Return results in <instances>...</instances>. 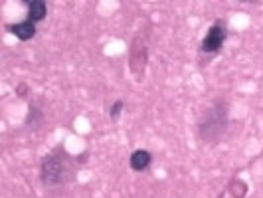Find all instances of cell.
<instances>
[{
	"mask_svg": "<svg viewBox=\"0 0 263 198\" xmlns=\"http://www.w3.org/2000/svg\"><path fill=\"white\" fill-rule=\"evenodd\" d=\"M26 89H28V85H26V83H20V85L16 87V93H18L20 97H26Z\"/></svg>",
	"mask_w": 263,
	"mask_h": 198,
	"instance_id": "30bf717a",
	"label": "cell"
},
{
	"mask_svg": "<svg viewBox=\"0 0 263 198\" xmlns=\"http://www.w3.org/2000/svg\"><path fill=\"white\" fill-rule=\"evenodd\" d=\"M40 176L46 186H60L66 185L73 178V160L64 149L53 151L42 158Z\"/></svg>",
	"mask_w": 263,
	"mask_h": 198,
	"instance_id": "6da1fadb",
	"label": "cell"
},
{
	"mask_svg": "<svg viewBox=\"0 0 263 198\" xmlns=\"http://www.w3.org/2000/svg\"><path fill=\"white\" fill-rule=\"evenodd\" d=\"M8 32L16 36L20 42H28L36 36V24L30 22V20H22V22H16V24H10L8 26Z\"/></svg>",
	"mask_w": 263,
	"mask_h": 198,
	"instance_id": "5b68a950",
	"label": "cell"
},
{
	"mask_svg": "<svg viewBox=\"0 0 263 198\" xmlns=\"http://www.w3.org/2000/svg\"><path fill=\"white\" fill-rule=\"evenodd\" d=\"M248 190H250V186L246 185L241 178H234L232 185H230V192H232V196L234 198H246Z\"/></svg>",
	"mask_w": 263,
	"mask_h": 198,
	"instance_id": "ba28073f",
	"label": "cell"
},
{
	"mask_svg": "<svg viewBox=\"0 0 263 198\" xmlns=\"http://www.w3.org/2000/svg\"><path fill=\"white\" fill-rule=\"evenodd\" d=\"M228 125V105L224 101H218L214 107H210L198 125V135L204 143H216L222 139Z\"/></svg>",
	"mask_w": 263,
	"mask_h": 198,
	"instance_id": "7a4b0ae2",
	"label": "cell"
},
{
	"mask_svg": "<svg viewBox=\"0 0 263 198\" xmlns=\"http://www.w3.org/2000/svg\"><path fill=\"white\" fill-rule=\"evenodd\" d=\"M131 71L135 78L141 79L145 78V67H146V46L145 42H141V36H135L131 46V60H129Z\"/></svg>",
	"mask_w": 263,
	"mask_h": 198,
	"instance_id": "277c9868",
	"label": "cell"
},
{
	"mask_svg": "<svg viewBox=\"0 0 263 198\" xmlns=\"http://www.w3.org/2000/svg\"><path fill=\"white\" fill-rule=\"evenodd\" d=\"M226 38H228V24L224 20H216L210 26V30L206 32V36L202 38V44H200V52L202 53H214L222 52L226 44Z\"/></svg>",
	"mask_w": 263,
	"mask_h": 198,
	"instance_id": "3957f363",
	"label": "cell"
},
{
	"mask_svg": "<svg viewBox=\"0 0 263 198\" xmlns=\"http://www.w3.org/2000/svg\"><path fill=\"white\" fill-rule=\"evenodd\" d=\"M151 163H153V155L146 149H137V151H133V155L129 157V167L135 172L146 171L151 167Z\"/></svg>",
	"mask_w": 263,
	"mask_h": 198,
	"instance_id": "8992f818",
	"label": "cell"
},
{
	"mask_svg": "<svg viewBox=\"0 0 263 198\" xmlns=\"http://www.w3.org/2000/svg\"><path fill=\"white\" fill-rule=\"evenodd\" d=\"M24 4L28 6V20L38 24L42 20H46L48 16V6L44 0H24Z\"/></svg>",
	"mask_w": 263,
	"mask_h": 198,
	"instance_id": "52a82bcc",
	"label": "cell"
},
{
	"mask_svg": "<svg viewBox=\"0 0 263 198\" xmlns=\"http://www.w3.org/2000/svg\"><path fill=\"white\" fill-rule=\"evenodd\" d=\"M123 107H125V101H123V99H117V101L111 105V109H109V117L113 119V121H117L119 115H121V111H123Z\"/></svg>",
	"mask_w": 263,
	"mask_h": 198,
	"instance_id": "9c48e42d",
	"label": "cell"
}]
</instances>
